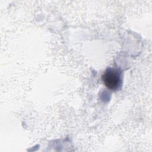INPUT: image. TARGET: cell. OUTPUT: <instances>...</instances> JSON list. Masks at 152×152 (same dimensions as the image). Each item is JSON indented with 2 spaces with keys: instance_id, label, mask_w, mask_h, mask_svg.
I'll use <instances>...</instances> for the list:
<instances>
[{
  "instance_id": "cell-1",
  "label": "cell",
  "mask_w": 152,
  "mask_h": 152,
  "mask_svg": "<svg viewBox=\"0 0 152 152\" xmlns=\"http://www.w3.org/2000/svg\"><path fill=\"white\" fill-rule=\"evenodd\" d=\"M102 78L105 86L111 90L118 89L122 84L121 72L116 68H107L103 72Z\"/></svg>"
}]
</instances>
